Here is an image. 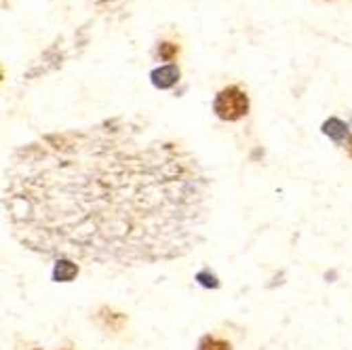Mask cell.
I'll use <instances>...</instances> for the list:
<instances>
[{"instance_id":"6da1fadb","label":"cell","mask_w":352,"mask_h":350,"mask_svg":"<svg viewBox=\"0 0 352 350\" xmlns=\"http://www.w3.org/2000/svg\"><path fill=\"white\" fill-rule=\"evenodd\" d=\"M3 207L11 234L30 251L135 268L177 260L203 241L211 177L179 144L108 122L13 152Z\"/></svg>"},{"instance_id":"7a4b0ae2","label":"cell","mask_w":352,"mask_h":350,"mask_svg":"<svg viewBox=\"0 0 352 350\" xmlns=\"http://www.w3.org/2000/svg\"><path fill=\"white\" fill-rule=\"evenodd\" d=\"M213 112H215L217 118L226 120V122L241 120L249 112V98H247V93L241 87H236V85L223 87L215 95Z\"/></svg>"},{"instance_id":"3957f363","label":"cell","mask_w":352,"mask_h":350,"mask_svg":"<svg viewBox=\"0 0 352 350\" xmlns=\"http://www.w3.org/2000/svg\"><path fill=\"white\" fill-rule=\"evenodd\" d=\"M177 78H179V70L173 66V63H169V66H163V68H158V70L152 72V83L158 89L173 87L177 83Z\"/></svg>"},{"instance_id":"277c9868","label":"cell","mask_w":352,"mask_h":350,"mask_svg":"<svg viewBox=\"0 0 352 350\" xmlns=\"http://www.w3.org/2000/svg\"><path fill=\"white\" fill-rule=\"evenodd\" d=\"M197 350H232V344L223 338H217V336H205L199 342Z\"/></svg>"},{"instance_id":"5b68a950","label":"cell","mask_w":352,"mask_h":350,"mask_svg":"<svg viewBox=\"0 0 352 350\" xmlns=\"http://www.w3.org/2000/svg\"><path fill=\"white\" fill-rule=\"evenodd\" d=\"M76 272H78V266H74L70 260H61L59 266H57V270H55V276L59 281H70Z\"/></svg>"},{"instance_id":"8992f818","label":"cell","mask_w":352,"mask_h":350,"mask_svg":"<svg viewBox=\"0 0 352 350\" xmlns=\"http://www.w3.org/2000/svg\"><path fill=\"white\" fill-rule=\"evenodd\" d=\"M158 55H161V59H165V61H173L175 55H177V45L161 43V47H158Z\"/></svg>"},{"instance_id":"52a82bcc","label":"cell","mask_w":352,"mask_h":350,"mask_svg":"<svg viewBox=\"0 0 352 350\" xmlns=\"http://www.w3.org/2000/svg\"><path fill=\"white\" fill-rule=\"evenodd\" d=\"M348 154H350V158H352V138L348 140Z\"/></svg>"},{"instance_id":"ba28073f","label":"cell","mask_w":352,"mask_h":350,"mask_svg":"<svg viewBox=\"0 0 352 350\" xmlns=\"http://www.w3.org/2000/svg\"><path fill=\"white\" fill-rule=\"evenodd\" d=\"M36 350H38V348H36Z\"/></svg>"}]
</instances>
